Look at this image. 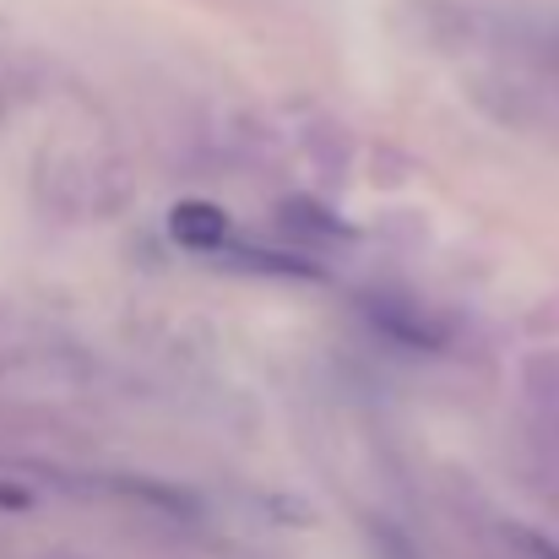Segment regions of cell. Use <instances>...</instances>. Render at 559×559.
I'll return each mask as SVG.
<instances>
[{
  "instance_id": "6da1fadb",
  "label": "cell",
  "mask_w": 559,
  "mask_h": 559,
  "mask_svg": "<svg viewBox=\"0 0 559 559\" xmlns=\"http://www.w3.org/2000/svg\"><path fill=\"white\" fill-rule=\"evenodd\" d=\"M175 234H180V245H190V250L217 245V239H223V217H217L212 206H180V212H175Z\"/></svg>"
}]
</instances>
